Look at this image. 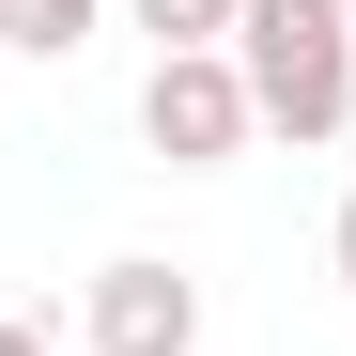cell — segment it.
<instances>
[{
    "mask_svg": "<svg viewBox=\"0 0 356 356\" xmlns=\"http://www.w3.org/2000/svg\"><path fill=\"white\" fill-rule=\"evenodd\" d=\"M232 16H248V0H124V31H155V63L170 47H232Z\"/></svg>",
    "mask_w": 356,
    "mask_h": 356,
    "instance_id": "5",
    "label": "cell"
},
{
    "mask_svg": "<svg viewBox=\"0 0 356 356\" xmlns=\"http://www.w3.org/2000/svg\"><path fill=\"white\" fill-rule=\"evenodd\" d=\"M0 356H47V325H16V310H0Z\"/></svg>",
    "mask_w": 356,
    "mask_h": 356,
    "instance_id": "6",
    "label": "cell"
},
{
    "mask_svg": "<svg viewBox=\"0 0 356 356\" xmlns=\"http://www.w3.org/2000/svg\"><path fill=\"white\" fill-rule=\"evenodd\" d=\"M232 78H248V108H264V140H341L356 124V16L341 0H248L232 16Z\"/></svg>",
    "mask_w": 356,
    "mask_h": 356,
    "instance_id": "1",
    "label": "cell"
},
{
    "mask_svg": "<svg viewBox=\"0 0 356 356\" xmlns=\"http://www.w3.org/2000/svg\"><path fill=\"white\" fill-rule=\"evenodd\" d=\"M140 140L170 155V170H232L264 140V108H248V78H232V47H170V63L140 78Z\"/></svg>",
    "mask_w": 356,
    "mask_h": 356,
    "instance_id": "2",
    "label": "cell"
},
{
    "mask_svg": "<svg viewBox=\"0 0 356 356\" xmlns=\"http://www.w3.org/2000/svg\"><path fill=\"white\" fill-rule=\"evenodd\" d=\"M93 31H108V0H0V47L16 63H78Z\"/></svg>",
    "mask_w": 356,
    "mask_h": 356,
    "instance_id": "4",
    "label": "cell"
},
{
    "mask_svg": "<svg viewBox=\"0 0 356 356\" xmlns=\"http://www.w3.org/2000/svg\"><path fill=\"white\" fill-rule=\"evenodd\" d=\"M325 248H341V294H356V202H341V232H325Z\"/></svg>",
    "mask_w": 356,
    "mask_h": 356,
    "instance_id": "7",
    "label": "cell"
},
{
    "mask_svg": "<svg viewBox=\"0 0 356 356\" xmlns=\"http://www.w3.org/2000/svg\"><path fill=\"white\" fill-rule=\"evenodd\" d=\"M78 341H93V356H202V279L155 264V248L93 264V279H78Z\"/></svg>",
    "mask_w": 356,
    "mask_h": 356,
    "instance_id": "3",
    "label": "cell"
},
{
    "mask_svg": "<svg viewBox=\"0 0 356 356\" xmlns=\"http://www.w3.org/2000/svg\"><path fill=\"white\" fill-rule=\"evenodd\" d=\"M341 16H356V0H341Z\"/></svg>",
    "mask_w": 356,
    "mask_h": 356,
    "instance_id": "8",
    "label": "cell"
}]
</instances>
